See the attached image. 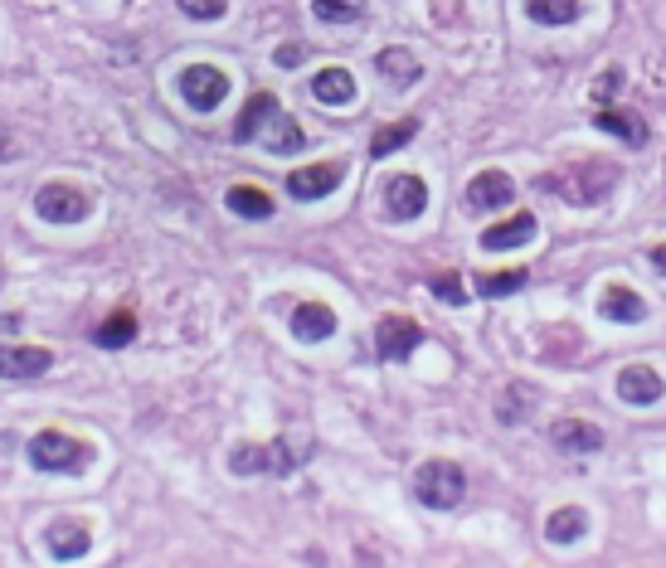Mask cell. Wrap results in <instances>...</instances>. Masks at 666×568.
<instances>
[{
  "label": "cell",
  "mask_w": 666,
  "mask_h": 568,
  "mask_svg": "<svg viewBox=\"0 0 666 568\" xmlns=\"http://www.w3.org/2000/svg\"><path fill=\"white\" fill-rule=\"evenodd\" d=\"M312 457L307 442H244V447L229 452V472L234 476H287L292 467Z\"/></svg>",
  "instance_id": "obj_1"
},
{
  "label": "cell",
  "mask_w": 666,
  "mask_h": 568,
  "mask_svg": "<svg viewBox=\"0 0 666 568\" xmlns=\"http://www.w3.org/2000/svg\"><path fill=\"white\" fill-rule=\"evenodd\" d=\"M613 185H618V170L608 161H584V166H569V170H560V175L545 180V190H555L560 200L579 204V209L584 204H598Z\"/></svg>",
  "instance_id": "obj_2"
},
{
  "label": "cell",
  "mask_w": 666,
  "mask_h": 568,
  "mask_svg": "<svg viewBox=\"0 0 666 568\" xmlns=\"http://www.w3.org/2000/svg\"><path fill=\"white\" fill-rule=\"evenodd\" d=\"M93 452L88 442H78L69 433H39L30 438V467L35 472H59V476H83Z\"/></svg>",
  "instance_id": "obj_3"
},
{
  "label": "cell",
  "mask_w": 666,
  "mask_h": 568,
  "mask_svg": "<svg viewBox=\"0 0 666 568\" xmlns=\"http://www.w3.org/2000/svg\"><path fill=\"white\" fill-rule=\"evenodd\" d=\"M414 496L428 510H453L467 496V476H462L458 462H424L419 476H414Z\"/></svg>",
  "instance_id": "obj_4"
},
{
  "label": "cell",
  "mask_w": 666,
  "mask_h": 568,
  "mask_svg": "<svg viewBox=\"0 0 666 568\" xmlns=\"http://www.w3.org/2000/svg\"><path fill=\"white\" fill-rule=\"evenodd\" d=\"M176 88H180V98H185L195 112H214L224 98H229V78H224L214 64H190L185 73H180Z\"/></svg>",
  "instance_id": "obj_5"
},
{
  "label": "cell",
  "mask_w": 666,
  "mask_h": 568,
  "mask_svg": "<svg viewBox=\"0 0 666 568\" xmlns=\"http://www.w3.org/2000/svg\"><path fill=\"white\" fill-rule=\"evenodd\" d=\"M419 345H424V326H414L409 316H385V321L375 326V350L385 365H404Z\"/></svg>",
  "instance_id": "obj_6"
},
{
  "label": "cell",
  "mask_w": 666,
  "mask_h": 568,
  "mask_svg": "<svg viewBox=\"0 0 666 568\" xmlns=\"http://www.w3.org/2000/svg\"><path fill=\"white\" fill-rule=\"evenodd\" d=\"M346 180V166L341 161H321V166H307V170H292L287 175V195L292 200H326L336 185Z\"/></svg>",
  "instance_id": "obj_7"
},
{
  "label": "cell",
  "mask_w": 666,
  "mask_h": 568,
  "mask_svg": "<svg viewBox=\"0 0 666 568\" xmlns=\"http://www.w3.org/2000/svg\"><path fill=\"white\" fill-rule=\"evenodd\" d=\"M35 209H39V219H49V224H83L88 219V200L78 195L74 185H44L35 195Z\"/></svg>",
  "instance_id": "obj_8"
},
{
  "label": "cell",
  "mask_w": 666,
  "mask_h": 568,
  "mask_svg": "<svg viewBox=\"0 0 666 568\" xmlns=\"http://www.w3.org/2000/svg\"><path fill=\"white\" fill-rule=\"evenodd\" d=\"M385 209L390 219H419L428 209V185L419 175H394L385 185Z\"/></svg>",
  "instance_id": "obj_9"
},
{
  "label": "cell",
  "mask_w": 666,
  "mask_h": 568,
  "mask_svg": "<svg viewBox=\"0 0 666 568\" xmlns=\"http://www.w3.org/2000/svg\"><path fill=\"white\" fill-rule=\"evenodd\" d=\"M516 200V180L506 170H482L477 180L467 185V209H506Z\"/></svg>",
  "instance_id": "obj_10"
},
{
  "label": "cell",
  "mask_w": 666,
  "mask_h": 568,
  "mask_svg": "<svg viewBox=\"0 0 666 568\" xmlns=\"http://www.w3.org/2000/svg\"><path fill=\"white\" fill-rule=\"evenodd\" d=\"M550 442H555L560 452H569V457H594V452L603 447V428L584 423V418H560V423L550 428Z\"/></svg>",
  "instance_id": "obj_11"
},
{
  "label": "cell",
  "mask_w": 666,
  "mask_h": 568,
  "mask_svg": "<svg viewBox=\"0 0 666 568\" xmlns=\"http://www.w3.org/2000/svg\"><path fill=\"white\" fill-rule=\"evenodd\" d=\"M88 544H93V535H88V525H78V520H59V525L44 530V549H49V559H59V564L83 559Z\"/></svg>",
  "instance_id": "obj_12"
},
{
  "label": "cell",
  "mask_w": 666,
  "mask_h": 568,
  "mask_svg": "<svg viewBox=\"0 0 666 568\" xmlns=\"http://www.w3.org/2000/svg\"><path fill=\"white\" fill-rule=\"evenodd\" d=\"M49 365H54L49 350H35V345L0 350V379H39V374H49Z\"/></svg>",
  "instance_id": "obj_13"
},
{
  "label": "cell",
  "mask_w": 666,
  "mask_h": 568,
  "mask_svg": "<svg viewBox=\"0 0 666 568\" xmlns=\"http://www.w3.org/2000/svg\"><path fill=\"white\" fill-rule=\"evenodd\" d=\"M618 399L632 404V408H647L662 399V374L652 365H628L618 374Z\"/></svg>",
  "instance_id": "obj_14"
},
{
  "label": "cell",
  "mask_w": 666,
  "mask_h": 568,
  "mask_svg": "<svg viewBox=\"0 0 666 568\" xmlns=\"http://www.w3.org/2000/svg\"><path fill=\"white\" fill-rule=\"evenodd\" d=\"M594 127L608 132V136H618V141L632 146V151H642V146H647V122H642L637 112H628V107H598Z\"/></svg>",
  "instance_id": "obj_15"
},
{
  "label": "cell",
  "mask_w": 666,
  "mask_h": 568,
  "mask_svg": "<svg viewBox=\"0 0 666 568\" xmlns=\"http://www.w3.org/2000/svg\"><path fill=\"white\" fill-rule=\"evenodd\" d=\"M375 68H380V78L394 88H414L424 78V64L414 59L409 49H399V44H390V49H380L375 54Z\"/></svg>",
  "instance_id": "obj_16"
},
{
  "label": "cell",
  "mask_w": 666,
  "mask_h": 568,
  "mask_svg": "<svg viewBox=\"0 0 666 568\" xmlns=\"http://www.w3.org/2000/svg\"><path fill=\"white\" fill-rule=\"evenodd\" d=\"M258 141H263V146H268V151H273V156H297L302 146H307V132H302L297 122H292L287 112L278 107L273 117H268V127H263V136H258Z\"/></svg>",
  "instance_id": "obj_17"
},
{
  "label": "cell",
  "mask_w": 666,
  "mask_h": 568,
  "mask_svg": "<svg viewBox=\"0 0 666 568\" xmlns=\"http://www.w3.org/2000/svg\"><path fill=\"white\" fill-rule=\"evenodd\" d=\"M292 336L307 340V345H316V340H326V336H336V311H331V306H321V302L297 306V311H292Z\"/></svg>",
  "instance_id": "obj_18"
},
{
  "label": "cell",
  "mask_w": 666,
  "mask_h": 568,
  "mask_svg": "<svg viewBox=\"0 0 666 568\" xmlns=\"http://www.w3.org/2000/svg\"><path fill=\"white\" fill-rule=\"evenodd\" d=\"M535 238V214H511L506 224H496V229H487L482 234V248L487 253H501V248H521V243H530Z\"/></svg>",
  "instance_id": "obj_19"
},
{
  "label": "cell",
  "mask_w": 666,
  "mask_h": 568,
  "mask_svg": "<svg viewBox=\"0 0 666 568\" xmlns=\"http://www.w3.org/2000/svg\"><path fill=\"white\" fill-rule=\"evenodd\" d=\"M598 311H603L608 321H618V326H637L642 316H647V302H642L632 287H623V282H613V287L603 292V306H598Z\"/></svg>",
  "instance_id": "obj_20"
},
{
  "label": "cell",
  "mask_w": 666,
  "mask_h": 568,
  "mask_svg": "<svg viewBox=\"0 0 666 568\" xmlns=\"http://www.w3.org/2000/svg\"><path fill=\"white\" fill-rule=\"evenodd\" d=\"M273 112H278V98L273 93H253V98H248V107L239 112V122H234V141H258Z\"/></svg>",
  "instance_id": "obj_21"
},
{
  "label": "cell",
  "mask_w": 666,
  "mask_h": 568,
  "mask_svg": "<svg viewBox=\"0 0 666 568\" xmlns=\"http://www.w3.org/2000/svg\"><path fill=\"white\" fill-rule=\"evenodd\" d=\"M312 98L326 102V107H346V102L355 98V78L346 73V68H321V73L312 78Z\"/></svg>",
  "instance_id": "obj_22"
},
{
  "label": "cell",
  "mask_w": 666,
  "mask_h": 568,
  "mask_svg": "<svg viewBox=\"0 0 666 568\" xmlns=\"http://www.w3.org/2000/svg\"><path fill=\"white\" fill-rule=\"evenodd\" d=\"M589 530V515H584L579 505H564V510H555V515L545 520V539L550 544H574Z\"/></svg>",
  "instance_id": "obj_23"
},
{
  "label": "cell",
  "mask_w": 666,
  "mask_h": 568,
  "mask_svg": "<svg viewBox=\"0 0 666 568\" xmlns=\"http://www.w3.org/2000/svg\"><path fill=\"white\" fill-rule=\"evenodd\" d=\"M229 209L239 214V219H268L273 214V195L258 185H234L229 190Z\"/></svg>",
  "instance_id": "obj_24"
},
{
  "label": "cell",
  "mask_w": 666,
  "mask_h": 568,
  "mask_svg": "<svg viewBox=\"0 0 666 568\" xmlns=\"http://www.w3.org/2000/svg\"><path fill=\"white\" fill-rule=\"evenodd\" d=\"M414 132H419V122H414V117L390 122V127H380V132H375V141H370V156H375V161H385V156H394L399 146H409V141H414Z\"/></svg>",
  "instance_id": "obj_25"
},
{
  "label": "cell",
  "mask_w": 666,
  "mask_h": 568,
  "mask_svg": "<svg viewBox=\"0 0 666 568\" xmlns=\"http://www.w3.org/2000/svg\"><path fill=\"white\" fill-rule=\"evenodd\" d=\"M526 15L535 25H574L579 20V0H526Z\"/></svg>",
  "instance_id": "obj_26"
},
{
  "label": "cell",
  "mask_w": 666,
  "mask_h": 568,
  "mask_svg": "<svg viewBox=\"0 0 666 568\" xmlns=\"http://www.w3.org/2000/svg\"><path fill=\"white\" fill-rule=\"evenodd\" d=\"M93 340H98L103 350H122V345H132V340H137V321H132V311L108 316V321L93 331Z\"/></svg>",
  "instance_id": "obj_27"
},
{
  "label": "cell",
  "mask_w": 666,
  "mask_h": 568,
  "mask_svg": "<svg viewBox=\"0 0 666 568\" xmlns=\"http://www.w3.org/2000/svg\"><path fill=\"white\" fill-rule=\"evenodd\" d=\"M530 399H535V394H530L526 384H511V389H506V399L496 404V418H501L506 428H511V423H526V418H530Z\"/></svg>",
  "instance_id": "obj_28"
},
{
  "label": "cell",
  "mask_w": 666,
  "mask_h": 568,
  "mask_svg": "<svg viewBox=\"0 0 666 568\" xmlns=\"http://www.w3.org/2000/svg\"><path fill=\"white\" fill-rule=\"evenodd\" d=\"M526 287V272L521 268H511V272H487V277H477V292L482 297H511V292H521Z\"/></svg>",
  "instance_id": "obj_29"
},
{
  "label": "cell",
  "mask_w": 666,
  "mask_h": 568,
  "mask_svg": "<svg viewBox=\"0 0 666 568\" xmlns=\"http://www.w3.org/2000/svg\"><path fill=\"white\" fill-rule=\"evenodd\" d=\"M312 10L326 20V25H351V20L365 15V10H360V0H312Z\"/></svg>",
  "instance_id": "obj_30"
},
{
  "label": "cell",
  "mask_w": 666,
  "mask_h": 568,
  "mask_svg": "<svg viewBox=\"0 0 666 568\" xmlns=\"http://www.w3.org/2000/svg\"><path fill=\"white\" fill-rule=\"evenodd\" d=\"M428 292H433L438 302H448V306H467V287H462L458 272H438V277L428 282Z\"/></svg>",
  "instance_id": "obj_31"
},
{
  "label": "cell",
  "mask_w": 666,
  "mask_h": 568,
  "mask_svg": "<svg viewBox=\"0 0 666 568\" xmlns=\"http://www.w3.org/2000/svg\"><path fill=\"white\" fill-rule=\"evenodd\" d=\"M180 10H185L190 20H219L224 10H229V0H176Z\"/></svg>",
  "instance_id": "obj_32"
},
{
  "label": "cell",
  "mask_w": 666,
  "mask_h": 568,
  "mask_svg": "<svg viewBox=\"0 0 666 568\" xmlns=\"http://www.w3.org/2000/svg\"><path fill=\"white\" fill-rule=\"evenodd\" d=\"M618 88H623V73H618V68H608V73H603V78H598V83H594V102H598V107H608V102H613V93H618Z\"/></svg>",
  "instance_id": "obj_33"
},
{
  "label": "cell",
  "mask_w": 666,
  "mask_h": 568,
  "mask_svg": "<svg viewBox=\"0 0 666 568\" xmlns=\"http://www.w3.org/2000/svg\"><path fill=\"white\" fill-rule=\"evenodd\" d=\"M273 59H278V68H297L302 59H307V49H302V44H278Z\"/></svg>",
  "instance_id": "obj_34"
},
{
  "label": "cell",
  "mask_w": 666,
  "mask_h": 568,
  "mask_svg": "<svg viewBox=\"0 0 666 568\" xmlns=\"http://www.w3.org/2000/svg\"><path fill=\"white\" fill-rule=\"evenodd\" d=\"M20 151V146H15V136H10V132H0V161H10V156H15Z\"/></svg>",
  "instance_id": "obj_35"
},
{
  "label": "cell",
  "mask_w": 666,
  "mask_h": 568,
  "mask_svg": "<svg viewBox=\"0 0 666 568\" xmlns=\"http://www.w3.org/2000/svg\"><path fill=\"white\" fill-rule=\"evenodd\" d=\"M652 268H657V272H666V243H657V248H652Z\"/></svg>",
  "instance_id": "obj_36"
},
{
  "label": "cell",
  "mask_w": 666,
  "mask_h": 568,
  "mask_svg": "<svg viewBox=\"0 0 666 568\" xmlns=\"http://www.w3.org/2000/svg\"><path fill=\"white\" fill-rule=\"evenodd\" d=\"M20 331V316H5V321H0V336H15Z\"/></svg>",
  "instance_id": "obj_37"
}]
</instances>
